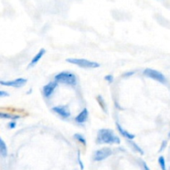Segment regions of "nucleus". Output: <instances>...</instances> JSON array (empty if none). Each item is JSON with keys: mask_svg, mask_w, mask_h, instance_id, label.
Returning <instances> with one entry per match:
<instances>
[{"mask_svg": "<svg viewBox=\"0 0 170 170\" xmlns=\"http://www.w3.org/2000/svg\"><path fill=\"white\" fill-rule=\"evenodd\" d=\"M96 142L100 145H119L121 144V139L110 129H101L98 131Z\"/></svg>", "mask_w": 170, "mask_h": 170, "instance_id": "nucleus-1", "label": "nucleus"}, {"mask_svg": "<svg viewBox=\"0 0 170 170\" xmlns=\"http://www.w3.org/2000/svg\"><path fill=\"white\" fill-rule=\"evenodd\" d=\"M54 79L57 83H62L70 86H75L77 84L76 76L69 71H62L60 73H57L54 76Z\"/></svg>", "mask_w": 170, "mask_h": 170, "instance_id": "nucleus-2", "label": "nucleus"}, {"mask_svg": "<svg viewBox=\"0 0 170 170\" xmlns=\"http://www.w3.org/2000/svg\"><path fill=\"white\" fill-rule=\"evenodd\" d=\"M67 61L69 63L76 65L77 67L82 68H98L100 67V63L96 61H92L86 60L83 58H68L67 59Z\"/></svg>", "mask_w": 170, "mask_h": 170, "instance_id": "nucleus-3", "label": "nucleus"}, {"mask_svg": "<svg viewBox=\"0 0 170 170\" xmlns=\"http://www.w3.org/2000/svg\"><path fill=\"white\" fill-rule=\"evenodd\" d=\"M143 73L147 77L153 79L154 81H157L160 83H166L167 82L166 77L164 76V75L159 71H157V70H154V69L146 68L145 70L143 71Z\"/></svg>", "mask_w": 170, "mask_h": 170, "instance_id": "nucleus-4", "label": "nucleus"}, {"mask_svg": "<svg viewBox=\"0 0 170 170\" xmlns=\"http://www.w3.org/2000/svg\"><path fill=\"white\" fill-rule=\"evenodd\" d=\"M28 82V80L25 78H17L15 80L12 81H1L0 84L4 86H8V87H14V88H20L24 86L25 84Z\"/></svg>", "mask_w": 170, "mask_h": 170, "instance_id": "nucleus-5", "label": "nucleus"}, {"mask_svg": "<svg viewBox=\"0 0 170 170\" xmlns=\"http://www.w3.org/2000/svg\"><path fill=\"white\" fill-rule=\"evenodd\" d=\"M112 154V150L110 148H103V149H98L94 153L93 159L96 162H100L102 160H106L108 157H110Z\"/></svg>", "mask_w": 170, "mask_h": 170, "instance_id": "nucleus-6", "label": "nucleus"}, {"mask_svg": "<svg viewBox=\"0 0 170 170\" xmlns=\"http://www.w3.org/2000/svg\"><path fill=\"white\" fill-rule=\"evenodd\" d=\"M57 87V82H51L49 83H47L46 85L43 86V96L46 99H50L51 96L53 95L55 90Z\"/></svg>", "mask_w": 170, "mask_h": 170, "instance_id": "nucleus-7", "label": "nucleus"}, {"mask_svg": "<svg viewBox=\"0 0 170 170\" xmlns=\"http://www.w3.org/2000/svg\"><path fill=\"white\" fill-rule=\"evenodd\" d=\"M52 111H54L55 113L57 114L58 115H60L61 117H62L64 119H67L71 116V112L68 109L67 106H57L52 108Z\"/></svg>", "mask_w": 170, "mask_h": 170, "instance_id": "nucleus-8", "label": "nucleus"}, {"mask_svg": "<svg viewBox=\"0 0 170 170\" xmlns=\"http://www.w3.org/2000/svg\"><path fill=\"white\" fill-rule=\"evenodd\" d=\"M88 116H89L88 110H87L86 108H85V109H83V110H82V111H81V112L76 116V118H75V121L79 124H84L85 121H87Z\"/></svg>", "mask_w": 170, "mask_h": 170, "instance_id": "nucleus-9", "label": "nucleus"}, {"mask_svg": "<svg viewBox=\"0 0 170 170\" xmlns=\"http://www.w3.org/2000/svg\"><path fill=\"white\" fill-rule=\"evenodd\" d=\"M45 53H46V50L45 49L42 48V49L39 50L38 52L36 54L35 56L33 57V58L31 60V61H30V63H29V67H32L35 66L36 64H37V62L43 58V57L45 55Z\"/></svg>", "mask_w": 170, "mask_h": 170, "instance_id": "nucleus-10", "label": "nucleus"}, {"mask_svg": "<svg viewBox=\"0 0 170 170\" xmlns=\"http://www.w3.org/2000/svg\"><path fill=\"white\" fill-rule=\"evenodd\" d=\"M116 128L117 130H118V131L121 133V135L122 136H124L125 139H127L128 140H133L135 138V135L134 134H131V133L128 132L127 130H125L124 129L122 128L121 124H118V123H116Z\"/></svg>", "mask_w": 170, "mask_h": 170, "instance_id": "nucleus-11", "label": "nucleus"}, {"mask_svg": "<svg viewBox=\"0 0 170 170\" xmlns=\"http://www.w3.org/2000/svg\"><path fill=\"white\" fill-rule=\"evenodd\" d=\"M0 154L3 158L7 156V147L3 139H0Z\"/></svg>", "mask_w": 170, "mask_h": 170, "instance_id": "nucleus-12", "label": "nucleus"}, {"mask_svg": "<svg viewBox=\"0 0 170 170\" xmlns=\"http://www.w3.org/2000/svg\"><path fill=\"white\" fill-rule=\"evenodd\" d=\"M129 144L130 145V146H131L132 148H133V149L135 150V151H136L137 153H139V154H144L145 153H144V150L139 147V146L136 144V143H135L134 141H132V140H129Z\"/></svg>", "mask_w": 170, "mask_h": 170, "instance_id": "nucleus-13", "label": "nucleus"}, {"mask_svg": "<svg viewBox=\"0 0 170 170\" xmlns=\"http://www.w3.org/2000/svg\"><path fill=\"white\" fill-rule=\"evenodd\" d=\"M74 138L76 139L78 142H80L81 144H82L83 145H86V139H85V137H84L82 134H79V133L75 134Z\"/></svg>", "mask_w": 170, "mask_h": 170, "instance_id": "nucleus-14", "label": "nucleus"}, {"mask_svg": "<svg viewBox=\"0 0 170 170\" xmlns=\"http://www.w3.org/2000/svg\"><path fill=\"white\" fill-rule=\"evenodd\" d=\"M0 117L2 119H9V120H17V119L19 118L18 115H10V114L4 113V112L0 113Z\"/></svg>", "mask_w": 170, "mask_h": 170, "instance_id": "nucleus-15", "label": "nucleus"}, {"mask_svg": "<svg viewBox=\"0 0 170 170\" xmlns=\"http://www.w3.org/2000/svg\"><path fill=\"white\" fill-rule=\"evenodd\" d=\"M158 162H159V164H160V168L162 170H167L166 169V162H165V160L163 158V156H160L158 160Z\"/></svg>", "mask_w": 170, "mask_h": 170, "instance_id": "nucleus-16", "label": "nucleus"}, {"mask_svg": "<svg viewBox=\"0 0 170 170\" xmlns=\"http://www.w3.org/2000/svg\"><path fill=\"white\" fill-rule=\"evenodd\" d=\"M97 100H98V102H99L100 106H101V108H102L103 110H105V109H106V103H105V100H104V99L102 98V96H97Z\"/></svg>", "mask_w": 170, "mask_h": 170, "instance_id": "nucleus-17", "label": "nucleus"}, {"mask_svg": "<svg viewBox=\"0 0 170 170\" xmlns=\"http://www.w3.org/2000/svg\"><path fill=\"white\" fill-rule=\"evenodd\" d=\"M77 161H78V163H79V165H80L81 169L82 170L84 169V164H83V162H82V159H81V153H80V151H78L77 152Z\"/></svg>", "mask_w": 170, "mask_h": 170, "instance_id": "nucleus-18", "label": "nucleus"}, {"mask_svg": "<svg viewBox=\"0 0 170 170\" xmlns=\"http://www.w3.org/2000/svg\"><path fill=\"white\" fill-rule=\"evenodd\" d=\"M105 80L108 83H112L114 82V76L112 75H106L105 76Z\"/></svg>", "mask_w": 170, "mask_h": 170, "instance_id": "nucleus-19", "label": "nucleus"}, {"mask_svg": "<svg viewBox=\"0 0 170 170\" xmlns=\"http://www.w3.org/2000/svg\"><path fill=\"white\" fill-rule=\"evenodd\" d=\"M134 74H135V71H126L125 73L123 74V76H124V77L128 78V77H130V76H133Z\"/></svg>", "mask_w": 170, "mask_h": 170, "instance_id": "nucleus-20", "label": "nucleus"}, {"mask_svg": "<svg viewBox=\"0 0 170 170\" xmlns=\"http://www.w3.org/2000/svg\"><path fill=\"white\" fill-rule=\"evenodd\" d=\"M7 96H9V94L5 91H0V97L1 98H4V97H7Z\"/></svg>", "mask_w": 170, "mask_h": 170, "instance_id": "nucleus-21", "label": "nucleus"}, {"mask_svg": "<svg viewBox=\"0 0 170 170\" xmlns=\"http://www.w3.org/2000/svg\"><path fill=\"white\" fill-rule=\"evenodd\" d=\"M167 146V141L166 140H163V142H162V144H161V147H160V152H162L163 149L166 148Z\"/></svg>", "mask_w": 170, "mask_h": 170, "instance_id": "nucleus-22", "label": "nucleus"}, {"mask_svg": "<svg viewBox=\"0 0 170 170\" xmlns=\"http://www.w3.org/2000/svg\"><path fill=\"white\" fill-rule=\"evenodd\" d=\"M16 125H17V123L15 122V121H11L10 123L8 124V127H9V129H15L16 128Z\"/></svg>", "mask_w": 170, "mask_h": 170, "instance_id": "nucleus-23", "label": "nucleus"}, {"mask_svg": "<svg viewBox=\"0 0 170 170\" xmlns=\"http://www.w3.org/2000/svg\"><path fill=\"white\" fill-rule=\"evenodd\" d=\"M142 165H143V169H144V170H150V169H149V166L146 164L145 162H142Z\"/></svg>", "mask_w": 170, "mask_h": 170, "instance_id": "nucleus-24", "label": "nucleus"}, {"mask_svg": "<svg viewBox=\"0 0 170 170\" xmlns=\"http://www.w3.org/2000/svg\"><path fill=\"white\" fill-rule=\"evenodd\" d=\"M169 137H170V133H169Z\"/></svg>", "mask_w": 170, "mask_h": 170, "instance_id": "nucleus-25", "label": "nucleus"}, {"mask_svg": "<svg viewBox=\"0 0 170 170\" xmlns=\"http://www.w3.org/2000/svg\"><path fill=\"white\" fill-rule=\"evenodd\" d=\"M169 170H170V168H169Z\"/></svg>", "mask_w": 170, "mask_h": 170, "instance_id": "nucleus-26", "label": "nucleus"}]
</instances>
